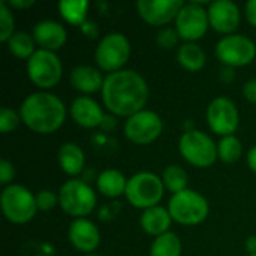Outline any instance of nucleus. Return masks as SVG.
Here are the masks:
<instances>
[{
	"label": "nucleus",
	"instance_id": "10",
	"mask_svg": "<svg viewBox=\"0 0 256 256\" xmlns=\"http://www.w3.org/2000/svg\"><path fill=\"white\" fill-rule=\"evenodd\" d=\"M216 57L228 68H242L256 57L255 42L244 34H228L216 44Z\"/></svg>",
	"mask_w": 256,
	"mask_h": 256
},
{
	"label": "nucleus",
	"instance_id": "15",
	"mask_svg": "<svg viewBox=\"0 0 256 256\" xmlns=\"http://www.w3.org/2000/svg\"><path fill=\"white\" fill-rule=\"evenodd\" d=\"M208 22L210 27L224 34H232L240 26V9L231 0H218L208 3Z\"/></svg>",
	"mask_w": 256,
	"mask_h": 256
},
{
	"label": "nucleus",
	"instance_id": "23",
	"mask_svg": "<svg viewBox=\"0 0 256 256\" xmlns=\"http://www.w3.org/2000/svg\"><path fill=\"white\" fill-rule=\"evenodd\" d=\"M177 60L180 66L189 72H198L206 64V52L204 50L195 42L183 44L177 51Z\"/></svg>",
	"mask_w": 256,
	"mask_h": 256
},
{
	"label": "nucleus",
	"instance_id": "18",
	"mask_svg": "<svg viewBox=\"0 0 256 256\" xmlns=\"http://www.w3.org/2000/svg\"><path fill=\"white\" fill-rule=\"evenodd\" d=\"M70 117L78 126L92 129L100 126L105 116L94 99L88 96H80L74 99V102L70 104Z\"/></svg>",
	"mask_w": 256,
	"mask_h": 256
},
{
	"label": "nucleus",
	"instance_id": "13",
	"mask_svg": "<svg viewBox=\"0 0 256 256\" xmlns=\"http://www.w3.org/2000/svg\"><path fill=\"white\" fill-rule=\"evenodd\" d=\"M207 122L210 129L222 138L234 135L240 123L238 110L231 99L219 96L213 99L207 108Z\"/></svg>",
	"mask_w": 256,
	"mask_h": 256
},
{
	"label": "nucleus",
	"instance_id": "40",
	"mask_svg": "<svg viewBox=\"0 0 256 256\" xmlns=\"http://www.w3.org/2000/svg\"><path fill=\"white\" fill-rule=\"evenodd\" d=\"M84 256H99V255H93V254H90V255H84Z\"/></svg>",
	"mask_w": 256,
	"mask_h": 256
},
{
	"label": "nucleus",
	"instance_id": "24",
	"mask_svg": "<svg viewBox=\"0 0 256 256\" xmlns=\"http://www.w3.org/2000/svg\"><path fill=\"white\" fill-rule=\"evenodd\" d=\"M88 6L90 4L87 0H63L57 4L63 20L78 27H81L87 21Z\"/></svg>",
	"mask_w": 256,
	"mask_h": 256
},
{
	"label": "nucleus",
	"instance_id": "16",
	"mask_svg": "<svg viewBox=\"0 0 256 256\" xmlns=\"http://www.w3.org/2000/svg\"><path fill=\"white\" fill-rule=\"evenodd\" d=\"M68 237H69L70 244L76 250H80L86 255H90L93 250H96L100 243L99 230L96 228V225L92 220H88L86 218L74 219L70 222Z\"/></svg>",
	"mask_w": 256,
	"mask_h": 256
},
{
	"label": "nucleus",
	"instance_id": "25",
	"mask_svg": "<svg viewBox=\"0 0 256 256\" xmlns=\"http://www.w3.org/2000/svg\"><path fill=\"white\" fill-rule=\"evenodd\" d=\"M6 44H8L9 52L21 60H28L36 52L34 50L36 42L33 36L26 32H15Z\"/></svg>",
	"mask_w": 256,
	"mask_h": 256
},
{
	"label": "nucleus",
	"instance_id": "35",
	"mask_svg": "<svg viewBox=\"0 0 256 256\" xmlns=\"http://www.w3.org/2000/svg\"><path fill=\"white\" fill-rule=\"evenodd\" d=\"M80 28H81L82 34L87 36V38H90V39H96L99 36V27L93 21H90V20H87Z\"/></svg>",
	"mask_w": 256,
	"mask_h": 256
},
{
	"label": "nucleus",
	"instance_id": "19",
	"mask_svg": "<svg viewBox=\"0 0 256 256\" xmlns=\"http://www.w3.org/2000/svg\"><path fill=\"white\" fill-rule=\"evenodd\" d=\"M69 81L70 86L81 92V93H96V92H102L104 87V81L105 78L102 76L100 70L93 68V66H87V64H81L72 69L70 75H69Z\"/></svg>",
	"mask_w": 256,
	"mask_h": 256
},
{
	"label": "nucleus",
	"instance_id": "12",
	"mask_svg": "<svg viewBox=\"0 0 256 256\" xmlns=\"http://www.w3.org/2000/svg\"><path fill=\"white\" fill-rule=\"evenodd\" d=\"M164 130L162 118L148 110H142L130 116L124 123V135L129 141L138 146L154 142Z\"/></svg>",
	"mask_w": 256,
	"mask_h": 256
},
{
	"label": "nucleus",
	"instance_id": "27",
	"mask_svg": "<svg viewBox=\"0 0 256 256\" xmlns=\"http://www.w3.org/2000/svg\"><path fill=\"white\" fill-rule=\"evenodd\" d=\"M162 182H164L165 189H168L174 195V194H178V192L188 189L189 177H188L186 171L182 166H178V165H170L164 171Z\"/></svg>",
	"mask_w": 256,
	"mask_h": 256
},
{
	"label": "nucleus",
	"instance_id": "7",
	"mask_svg": "<svg viewBox=\"0 0 256 256\" xmlns=\"http://www.w3.org/2000/svg\"><path fill=\"white\" fill-rule=\"evenodd\" d=\"M178 150L184 160L198 168H208L219 159L214 141L207 134L196 129L186 130L182 135Z\"/></svg>",
	"mask_w": 256,
	"mask_h": 256
},
{
	"label": "nucleus",
	"instance_id": "5",
	"mask_svg": "<svg viewBox=\"0 0 256 256\" xmlns=\"http://www.w3.org/2000/svg\"><path fill=\"white\" fill-rule=\"evenodd\" d=\"M3 216L16 225L30 222L38 212L36 196L21 184H9L0 196Z\"/></svg>",
	"mask_w": 256,
	"mask_h": 256
},
{
	"label": "nucleus",
	"instance_id": "38",
	"mask_svg": "<svg viewBox=\"0 0 256 256\" xmlns=\"http://www.w3.org/2000/svg\"><path fill=\"white\" fill-rule=\"evenodd\" d=\"M248 165L254 172H256V146L252 147L248 153Z\"/></svg>",
	"mask_w": 256,
	"mask_h": 256
},
{
	"label": "nucleus",
	"instance_id": "21",
	"mask_svg": "<svg viewBox=\"0 0 256 256\" xmlns=\"http://www.w3.org/2000/svg\"><path fill=\"white\" fill-rule=\"evenodd\" d=\"M57 159H58V164H60V168L63 170V172L70 177L81 174L84 170L86 156H84L82 148L75 142H64L58 148Z\"/></svg>",
	"mask_w": 256,
	"mask_h": 256
},
{
	"label": "nucleus",
	"instance_id": "37",
	"mask_svg": "<svg viewBox=\"0 0 256 256\" xmlns=\"http://www.w3.org/2000/svg\"><path fill=\"white\" fill-rule=\"evenodd\" d=\"M9 8H16V9H27L30 6L34 4L33 0H10V2H6Z\"/></svg>",
	"mask_w": 256,
	"mask_h": 256
},
{
	"label": "nucleus",
	"instance_id": "30",
	"mask_svg": "<svg viewBox=\"0 0 256 256\" xmlns=\"http://www.w3.org/2000/svg\"><path fill=\"white\" fill-rule=\"evenodd\" d=\"M21 122L20 112L10 110V108H2L0 111V132L2 134H9L18 128Z\"/></svg>",
	"mask_w": 256,
	"mask_h": 256
},
{
	"label": "nucleus",
	"instance_id": "28",
	"mask_svg": "<svg viewBox=\"0 0 256 256\" xmlns=\"http://www.w3.org/2000/svg\"><path fill=\"white\" fill-rule=\"evenodd\" d=\"M243 147L240 140L236 135L224 136L218 144V156L225 164H234L240 159Z\"/></svg>",
	"mask_w": 256,
	"mask_h": 256
},
{
	"label": "nucleus",
	"instance_id": "2",
	"mask_svg": "<svg viewBox=\"0 0 256 256\" xmlns=\"http://www.w3.org/2000/svg\"><path fill=\"white\" fill-rule=\"evenodd\" d=\"M21 122L33 132L46 135L58 130L66 120V106L52 93L39 92L28 94L20 106Z\"/></svg>",
	"mask_w": 256,
	"mask_h": 256
},
{
	"label": "nucleus",
	"instance_id": "3",
	"mask_svg": "<svg viewBox=\"0 0 256 256\" xmlns=\"http://www.w3.org/2000/svg\"><path fill=\"white\" fill-rule=\"evenodd\" d=\"M96 194L84 180H68L58 190V204L62 210L75 218L81 219L88 216L96 208Z\"/></svg>",
	"mask_w": 256,
	"mask_h": 256
},
{
	"label": "nucleus",
	"instance_id": "8",
	"mask_svg": "<svg viewBox=\"0 0 256 256\" xmlns=\"http://www.w3.org/2000/svg\"><path fill=\"white\" fill-rule=\"evenodd\" d=\"M130 57V42L123 33L105 34L94 52L96 64L104 72H118Z\"/></svg>",
	"mask_w": 256,
	"mask_h": 256
},
{
	"label": "nucleus",
	"instance_id": "11",
	"mask_svg": "<svg viewBox=\"0 0 256 256\" xmlns=\"http://www.w3.org/2000/svg\"><path fill=\"white\" fill-rule=\"evenodd\" d=\"M176 30L182 39L186 42H195L204 38L207 33L210 22H208V12L204 9L202 3L192 2L184 3L176 18Z\"/></svg>",
	"mask_w": 256,
	"mask_h": 256
},
{
	"label": "nucleus",
	"instance_id": "17",
	"mask_svg": "<svg viewBox=\"0 0 256 256\" xmlns=\"http://www.w3.org/2000/svg\"><path fill=\"white\" fill-rule=\"evenodd\" d=\"M32 36L36 45L40 46V50L51 51V52L58 51L66 44L68 39L66 28L58 21L54 20H42L36 22Z\"/></svg>",
	"mask_w": 256,
	"mask_h": 256
},
{
	"label": "nucleus",
	"instance_id": "9",
	"mask_svg": "<svg viewBox=\"0 0 256 256\" xmlns=\"http://www.w3.org/2000/svg\"><path fill=\"white\" fill-rule=\"evenodd\" d=\"M27 75L36 87L48 90L60 82L63 66L56 52L36 50V52L27 60Z\"/></svg>",
	"mask_w": 256,
	"mask_h": 256
},
{
	"label": "nucleus",
	"instance_id": "34",
	"mask_svg": "<svg viewBox=\"0 0 256 256\" xmlns=\"http://www.w3.org/2000/svg\"><path fill=\"white\" fill-rule=\"evenodd\" d=\"M243 94L244 98L250 102V104H256V78L248 80L243 86Z\"/></svg>",
	"mask_w": 256,
	"mask_h": 256
},
{
	"label": "nucleus",
	"instance_id": "36",
	"mask_svg": "<svg viewBox=\"0 0 256 256\" xmlns=\"http://www.w3.org/2000/svg\"><path fill=\"white\" fill-rule=\"evenodd\" d=\"M246 18L250 26L256 27V0H249L246 3Z\"/></svg>",
	"mask_w": 256,
	"mask_h": 256
},
{
	"label": "nucleus",
	"instance_id": "31",
	"mask_svg": "<svg viewBox=\"0 0 256 256\" xmlns=\"http://www.w3.org/2000/svg\"><path fill=\"white\" fill-rule=\"evenodd\" d=\"M178 39H182V38H180V34L177 33L176 27H174V28L165 27V28H162V30L158 33V36H156V42H158V45H159L162 50H172V48H176L177 44H178Z\"/></svg>",
	"mask_w": 256,
	"mask_h": 256
},
{
	"label": "nucleus",
	"instance_id": "29",
	"mask_svg": "<svg viewBox=\"0 0 256 256\" xmlns=\"http://www.w3.org/2000/svg\"><path fill=\"white\" fill-rule=\"evenodd\" d=\"M14 15L6 2H0V40L8 42L14 34Z\"/></svg>",
	"mask_w": 256,
	"mask_h": 256
},
{
	"label": "nucleus",
	"instance_id": "6",
	"mask_svg": "<svg viewBox=\"0 0 256 256\" xmlns=\"http://www.w3.org/2000/svg\"><path fill=\"white\" fill-rule=\"evenodd\" d=\"M164 182L153 172L142 171L128 178L126 200L136 208L147 210L156 207L164 198Z\"/></svg>",
	"mask_w": 256,
	"mask_h": 256
},
{
	"label": "nucleus",
	"instance_id": "33",
	"mask_svg": "<svg viewBox=\"0 0 256 256\" xmlns=\"http://www.w3.org/2000/svg\"><path fill=\"white\" fill-rule=\"evenodd\" d=\"M14 177H15V168H14V165L9 160L2 159L0 160V183L9 186V184H12Z\"/></svg>",
	"mask_w": 256,
	"mask_h": 256
},
{
	"label": "nucleus",
	"instance_id": "41",
	"mask_svg": "<svg viewBox=\"0 0 256 256\" xmlns=\"http://www.w3.org/2000/svg\"><path fill=\"white\" fill-rule=\"evenodd\" d=\"M249 256H256V255H249Z\"/></svg>",
	"mask_w": 256,
	"mask_h": 256
},
{
	"label": "nucleus",
	"instance_id": "14",
	"mask_svg": "<svg viewBox=\"0 0 256 256\" xmlns=\"http://www.w3.org/2000/svg\"><path fill=\"white\" fill-rule=\"evenodd\" d=\"M183 6L184 3L182 0H140L136 10L148 26L162 27L176 21Z\"/></svg>",
	"mask_w": 256,
	"mask_h": 256
},
{
	"label": "nucleus",
	"instance_id": "26",
	"mask_svg": "<svg viewBox=\"0 0 256 256\" xmlns=\"http://www.w3.org/2000/svg\"><path fill=\"white\" fill-rule=\"evenodd\" d=\"M150 256H182V242L178 236L170 231L156 237L150 248Z\"/></svg>",
	"mask_w": 256,
	"mask_h": 256
},
{
	"label": "nucleus",
	"instance_id": "20",
	"mask_svg": "<svg viewBox=\"0 0 256 256\" xmlns=\"http://www.w3.org/2000/svg\"><path fill=\"white\" fill-rule=\"evenodd\" d=\"M171 222H172V218L168 208L160 207V206L144 210L140 219V224L144 232H147L148 236H154V237L170 232Z\"/></svg>",
	"mask_w": 256,
	"mask_h": 256
},
{
	"label": "nucleus",
	"instance_id": "22",
	"mask_svg": "<svg viewBox=\"0 0 256 256\" xmlns=\"http://www.w3.org/2000/svg\"><path fill=\"white\" fill-rule=\"evenodd\" d=\"M98 190L108 198H117L126 192L128 178L118 170H105L96 178Z\"/></svg>",
	"mask_w": 256,
	"mask_h": 256
},
{
	"label": "nucleus",
	"instance_id": "4",
	"mask_svg": "<svg viewBox=\"0 0 256 256\" xmlns=\"http://www.w3.org/2000/svg\"><path fill=\"white\" fill-rule=\"evenodd\" d=\"M168 212L174 222L180 225H200L208 216V201L192 189L174 194L168 204Z\"/></svg>",
	"mask_w": 256,
	"mask_h": 256
},
{
	"label": "nucleus",
	"instance_id": "39",
	"mask_svg": "<svg viewBox=\"0 0 256 256\" xmlns=\"http://www.w3.org/2000/svg\"><path fill=\"white\" fill-rule=\"evenodd\" d=\"M246 250L249 252V255H256V236H250L246 240Z\"/></svg>",
	"mask_w": 256,
	"mask_h": 256
},
{
	"label": "nucleus",
	"instance_id": "32",
	"mask_svg": "<svg viewBox=\"0 0 256 256\" xmlns=\"http://www.w3.org/2000/svg\"><path fill=\"white\" fill-rule=\"evenodd\" d=\"M36 204H38V210L42 212H48L52 210L57 204H58V194H54L52 190H39L36 194Z\"/></svg>",
	"mask_w": 256,
	"mask_h": 256
},
{
	"label": "nucleus",
	"instance_id": "1",
	"mask_svg": "<svg viewBox=\"0 0 256 256\" xmlns=\"http://www.w3.org/2000/svg\"><path fill=\"white\" fill-rule=\"evenodd\" d=\"M102 100L110 112L129 118L142 111L148 100L147 81L132 69L108 74L102 87Z\"/></svg>",
	"mask_w": 256,
	"mask_h": 256
}]
</instances>
